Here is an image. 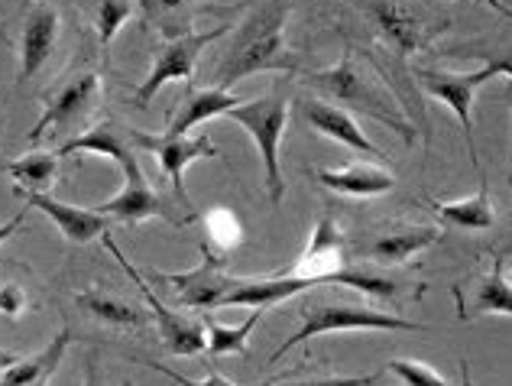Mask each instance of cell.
I'll return each mask as SVG.
<instances>
[{
  "mask_svg": "<svg viewBox=\"0 0 512 386\" xmlns=\"http://www.w3.org/2000/svg\"><path fill=\"white\" fill-rule=\"evenodd\" d=\"M101 241L107 244V250L117 257V263L124 266L127 276L137 283L140 296L146 299V305H150V315H153V325L159 328V338H163L166 351L175 354V357H195L198 351H205V328H201V322H195V318H185L179 309H166L163 299L156 296V292L150 289V279L143 276L140 266H133L124 254H120V247L111 234H104Z\"/></svg>",
  "mask_w": 512,
  "mask_h": 386,
  "instance_id": "52a82bcc",
  "label": "cell"
},
{
  "mask_svg": "<svg viewBox=\"0 0 512 386\" xmlns=\"http://www.w3.org/2000/svg\"><path fill=\"white\" fill-rule=\"evenodd\" d=\"M509 185H512V176H509Z\"/></svg>",
  "mask_w": 512,
  "mask_h": 386,
  "instance_id": "60d3db41",
  "label": "cell"
},
{
  "mask_svg": "<svg viewBox=\"0 0 512 386\" xmlns=\"http://www.w3.org/2000/svg\"><path fill=\"white\" fill-rule=\"evenodd\" d=\"M457 296V315L464 322H474L483 315H512V283L503 273V263L493 260V270L480 279L470 296H464L461 286H454Z\"/></svg>",
  "mask_w": 512,
  "mask_h": 386,
  "instance_id": "ffe728a7",
  "label": "cell"
},
{
  "mask_svg": "<svg viewBox=\"0 0 512 386\" xmlns=\"http://www.w3.org/2000/svg\"><path fill=\"white\" fill-rule=\"evenodd\" d=\"M509 273H512V263H509Z\"/></svg>",
  "mask_w": 512,
  "mask_h": 386,
  "instance_id": "ab89813d",
  "label": "cell"
},
{
  "mask_svg": "<svg viewBox=\"0 0 512 386\" xmlns=\"http://www.w3.org/2000/svg\"><path fill=\"white\" fill-rule=\"evenodd\" d=\"M435 208V215L441 221L454 224V228H464V231H490L496 224V211L490 205V189L487 182H480L477 195L464 198V202H428Z\"/></svg>",
  "mask_w": 512,
  "mask_h": 386,
  "instance_id": "cb8c5ba5",
  "label": "cell"
},
{
  "mask_svg": "<svg viewBox=\"0 0 512 386\" xmlns=\"http://www.w3.org/2000/svg\"><path fill=\"white\" fill-rule=\"evenodd\" d=\"M7 176L17 182V195L20 192H49L52 185L59 182V153H30L20 159H10L4 166Z\"/></svg>",
  "mask_w": 512,
  "mask_h": 386,
  "instance_id": "d4e9b609",
  "label": "cell"
},
{
  "mask_svg": "<svg viewBox=\"0 0 512 386\" xmlns=\"http://www.w3.org/2000/svg\"><path fill=\"white\" fill-rule=\"evenodd\" d=\"M412 75L419 78V85L425 95L444 101L448 108L457 114V121L464 124V137H467V153H470V163L480 166L477 159V143H474V121H470V111H474V98L477 91L496 78L500 72L493 65H483L477 72H461V75H451V72H435V69H412Z\"/></svg>",
  "mask_w": 512,
  "mask_h": 386,
  "instance_id": "30bf717a",
  "label": "cell"
},
{
  "mask_svg": "<svg viewBox=\"0 0 512 386\" xmlns=\"http://www.w3.org/2000/svg\"><path fill=\"white\" fill-rule=\"evenodd\" d=\"M289 10L292 0H263L247 13L218 62V88H234L260 72H295V56L286 46Z\"/></svg>",
  "mask_w": 512,
  "mask_h": 386,
  "instance_id": "7a4b0ae2",
  "label": "cell"
},
{
  "mask_svg": "<svg viewBox=\"0 0 512 386\" xmlns=\"http://www.w3.org/2000/svg\"><path fill=\"white\" fill-rule=\"evenodd\" d=\"M389 374L399 377L406 386H451L448 380H444L438 370H431L428 364H419V361H402V357H396V361H389Z\"/></svg>",
  "mask_w": 512,
  "mask_h": 386,
  "instance_id": "4dcf8cb0",
  "label": "cell"
},
{
  "mask_svg": "<svg viewBox=\"0 0 512 386\" xmlns=\"http://www.w3.org/2000/svg\"><path fill=\"white\" fill-rule=\"evenodd\" d=\"M302 117L315 133H321V137H328L334 143H344V146H350V150L376 159V163H383V159H386V153L380 150V146H376L367 133L360 130V124L354 121V114L338 108V104H331L325 98H305L302 101Z\"/></svg>",
  "mask_w": 512,
  "mask_h": 386,
  "instance_id": "5bb4252c",
  "label": "cell"
},
{
  "mask_svg": "<svg viewBox=\"0 0 512 386\" xmlns=\"http://www.w3.org/2000/svg\"><path fill=\"white\" fill-rule=\"evenodd\" d=\"M20 195H26V205L30 208H39L43 215H49V221L62 231L65 241L75 247L98 241V237H104L107 228H111V218L94 208H78L69 202H59V198H52L46 192H20Z\"/></svg>",
  "mask_w": 512,
  "mask_h": 386,
  "instance_id": "9a60e30c",
  "label": "cell"
},
{
  "mask_svg": "<svg viewBox=\"0 0 512 386\" xmlns=\"http://www.w3.org/2000/svg\"><path fill=\"white\" fill-rule=\"evenodd\" d=\"M133 146L146 150L159 159V169L166 172V179L172 182V198L175 205H182L188 218H198L192 208V198L185 192V169L195 163V159H214L218 156V146L208 137H192V133H182V137H172V133H143V130H130Z\"/></svg>",
  "mask_w": 512,
  "mask_h": 386,
  "instance_id": "5b68a950",
  "label": "cell"
},
{
  "mask_svg": "<svg viewBox=\"0 0 512 386\" xmlns=\"http://www.w3.org/2000/svg\"><path fill=\"white\" fill-rule=\"evenodd\" d=\"M20 224H23V215H13L10 221H4V224H0V244H4V241H10V237L20 231Z\"/></svg>",
  "mask_w": 512,
  "mask_h": 386,
  "instance_id": "d590c367",
  "label": "cell"
},
{
  "mask_svg": "<svg viewBox=\"0 0 512 386\" xmlns=\"http://www.w3.org/2000/svg\"><path fill=\"white\" fill-rule=\"evenodd\" d=\"M150 283H163L175 289L182 305L192 309H218V302L227 296V289L237 283V276L224 273V257L208 244L201 247V263L185 273H163V270H143Z\"/></svg>",
  "mask_w": 512,
  "mask_h": 386,
  "instance_id": "9c48e42d",
  "label": "cell"
},
{
  "mask_svg": "<svg viewBox=\"0 0 512 386\" xmlns=\"http://www.w3.org/2000/svg\"><path fill=\"white\" fill-rule=\"evenodd\" d=\"M263 312L266 309H250V315L240 325H234V328H227L221 322H214V318H208V322H205V331H208V354L211 357H224V354H240V357H244L247 354V341L253 335V328L260 325Z\"/></svg>",
  "mask_w": 512,
  "mask_h": 386,
  "instance_id": "83f0119b",
  "label": "cell"
},
{
  "mask_svg": "<svg viewBox=\"0 0 512 386\" xmlns=\"http://www.w3.org/2000/svg\"><path fill=\"white\" fill-rule=\"evenodd\" d=\"M17 361H20V354H13V351H4V348H0V374H4V370L13 367Z\"/></svg>",
  "mask_w": 512,
  "mask_h": 386,
  "instance_id": "8d00e7d4",
  "label": "cell"
},
{
  "mask_svg": "<svg viewBox=\"0 0 512 386\" xmlns=\"http://www.w3.org/2000/svg\"><path fill=\"white\" fill-rule=\"evenodd\" d=\"M318 182L328 185L331 192H341L350 198H373L396 185L393 172H386V166L380 163H350L344 169H318Z\"/></svg>",
  "mask_w": 512,
  "mask_h": 386,
  "instance_id": "7402d4cb",
  "label": "cell"
},
{
  "mask_svg": "<svg viewBox=\"0 0 512 386\" xmlns=\"http://www.w3.org/2000/svg\"><path fill=\"white\" fill-rule=\"evenodd\" d=\"M224 33H231V26H214V30H208V33H185V36L169 39V43H159L153 49L150 75H146V82L137 88L133 101H137L140 108H146V104L153 101V95L163 85H169V82H188V78L195 75L198 56L205 52V46L214 43V39H221Z\"/></svg>",
  "mask_w": 512,
  "mask_h": 386,
  "instance_id": "ba28073f",
  "label": "cell"
},
{
  "mask_svg": "<svg viewBox=\"0 0 512 386\" xmlns=\"http://www.w3.org/2000/svg\"><path fill=\"white\" fill-rule=\"evenodd\" d=\"M302 82L308 88H315L318 98L338 104L344 111H360L373 117V121H380L393 133H399L406 143L415 140L412 117H406V111H402V104L396 101L383 72L376 65H363V59H357L354 52H344V59L325 72L302 75Z\"/></svg>",
  "mask_w": 512,
  "mask_h": 386,
  "instance_id": "6da1fadb",
  "label": "cell"
},
{
  "mask_svg": "<svg viewBox=\"0 0 512 386\" xmlns=\"http://www.w3.org/2000/svg\"><path fill=\"white\" fill-rule=\"evenodd\" d=\"M85 386H101V380H98V370H94V364H88V374H85Z\"/></svg>",
  "mask_w": 512,
  "mask_h": 386,
  "instance_id": "f35d334b",
  "label": "cell"
},
{
  "mask_svg": "<svg viewBox=\"0 0 512 386\" xmlns=\"http://www.w3.org/2000/svg\"><path fill=\"white\" fill-rule=\"evenodd\" d=\"M224 117L250 133V140L256 143V153L263 159L266 195H269V202L279 205L282 195H286V182H282V166H279V143H282V133H286V124H289L286 88L273 85L269 95L240 101L237 108H231Z\"/></svg>",
  "mask_w": 512,
  "mask_h": 386,
  "instance_id": "3957f363",
  "label": "cell"
},
{
  "mask_svg": "<svg viewBox=\"0 0 512 386\" xmlns=\"http://www.w3.org/2000/svg\"><path fill=\"white\" fill-rule=\"evenodd\" d=\"M101 91H104L101 72L85 69V72L69 75L46 98V108L39 114L36 127L26 133V143H36L43 137H52V133H59V130H69L75 124L88 121V114L94 111V104L101 98Z\"/></svg>",
  "mask_w": 512,
  "mask_h": 386,
  "instance_id": "8992f818",
  "label": "cell"
},
{
  "mask_svg": "<svg viewBox=\"0 0 512 386\" xmlns=\"http://www.w3.org/2000/svg\"><path fill=\"white\" fill-rule=\"evenodd\" d=\"M487 65H493L500 75H509L512 78V52H493V56H483Z\"/></svg>",
  "mask_w": 512,
  "mask_h": 386,
  "instance_id": "e575fe53",
  "label": "cell"
},
{
  "mask_svg": "<svg viewBox=\"0 0 512 386\" xmlns=\"http://www.w3.org/2000/svg\"><path fill=\"white\" fill-rule=\"evenodd\" d=\"M240 98H234L227 88H192L188 95L182 98L179 111H175L169 117V127L166 133H172V137H182V133H192L198 124L205 121H218V117H224L231 108H237Z\"/></svg>",
  "mask_w": 512,
  "mask_h": 386,
  "instance_id": "44dd1931",
  "label": "cell"
},
{
  "mask_svg": "<svg viewBox=\"0 0 512 386\" xmlns=\"http://www.w3.org/2000/svg\"><path fill=\"white\" fill-rule=\"evenodd\" d=\"M75 299L91 318H98V322L111 325V328H146L150 325V315L117 296H104V292H78Z\"/></svg>",
  "mask_w": 512,
  "mask_h": 386,
  "instance_id": "484cf974",
  "label": "cell"
},
{
  "mask_svg": "<svg viewBox=\"0 0 512 386\" xmlns=\"http://www.w3.org/2000/svg\"><path fill=\"white\" fill-rule=\"evenodd\" d=\"M341 331H428L419 322H406L393 312H376L370 305H344V302H312L308 309L302 312V325L295 328V335L286 338L269 357V364L282 361L292 348H299L308 338H318V335H341Z\"/></svg>",
  "mask_w": 512,
  "mask_h": 386,
  "instance_id": "277c9868",
  "label": "cell"
},
{
  "mask_svg": "<svg viewBox=\"0 0 512 386\" xmlns=\"http://www.w3.org/2000/svg\"><path fill=\"white\" fill-rule=\"evenodd\" d=\"M69 344H72V331L62 328L43 351H36L30 357H20L17 364L7 367L4 374H0V377H4V380H0V386H43L52 374H56V367L62 364Z\"/></svg>",
  "mask_w": 512,
  "mask_h": 386,
  "instance_id": "603a6c76",
  "label": "cell"
},
{
  "mask_svg": "<svg viewBox=\"0 0 512 386\" xmlns=\"http://www.w3.org/2000/svg\"><path fill=\"white\" fill-rule=\"evenodd\" d=\"M441 241V228H422V224H399V228H389L383 234L370 237L367 244L357 247L360 257H367L380 266H396L415 257L419 250L431 247Z\"/></svg>",
  "mask_w": 512,
  "mask_h": 386,
  "instance_id": "d6986e66",
  "label": "cell"
},
{
  "mask_svg": "<svg viewBox=\"0 0 512 386\" xmlns=\"http://www.w3.org/2000/svg\"><path fill=\"white\" fill-rule=\"evenodd\" d=\"M59 156H72V153H98V156H107L114 159V163L124 169V176H130V172H140V150L133 146V137L130 130H124L117 121H104L98 127H91L85 133H78V137H72L69 143H62Z\"/></svg>",
  "mask_w": 512,
  "mask_h": 386,
  "instance_id": "e0dca14e",
  "label": "cell"
},
{
  "mask_svg": "<svg viewBox=\"0 0 512 386\" xmlns=\"http://www.w3.org/2000/svg\"><path fill=\"white\" fill-rule=\"evenodd\" d=\"M59 10L43 0H26L23 4V33H20V75L17 82L30 78L52 59L59 43Z\"/></svg>",
  "mask_w": 512,
  "mask_h": 386,
  "instance_id": "4fadbf2b",
  "label": "cell"
},
{
  "mask_svg": "<svg viewBox=\"0 0 512 386\" xmlns=\"http://www.w3.org/2000/svg\"><path fill=\"white\" fill-rule=\"evenodd\" d=\"M266 386H380V374H370V377H315V380H289V383H266Z\"/></svg>",
  "mask_w": 512,
  "mask_h": 386,
  "instance_id": "1f68e13d",
  "label": "cell"
},
{
  "mask_svg": "<svg viewBox=\"0 0 512 386\" xmlns=\"http://www.w3.org/2000/svg\"><path fill=\"white\" fill-rule=\"evenodd\" d=\"M344 270V237L338 231L331 215H325L315 224V234H312V244H308L305 254L295 260L289 270H279L286 276H305V279H318L321 286L328 283L331 273Z\"/></svg>",
  "mask_w": 512,
  "mask_h": 386,
  "instance_id": "ac0fdd59",
  "label": "cell"
},
{
  "mask_svg": "<svg viewBox=\"0 0 512 386\" xmlns=\"http://www.w3.org/2000/svg\"><path fill=\"white\" fill-rule=\"evenodd\" d=\"M195 0H140V10L146 17V26H156L166 39L185 36L192 23Z\"/></svg>",
  "mask_w": 512,
  "mask_h": 386,
  "instance_id": "f1b7e54d",
  "label": "cell"
},
{
  "mask_svg": "<svg viewBox=\"0 0 512 386\" xmlns=\"http://www.w3.org/2000/svg\"><path fill=\"white\" fill-rule=\"evenodd\" d=\"M328 283L357 289V292H363V296L383 299V302H393V305H399L402 299H406V289H402L399 279L389 276V273H363V270H347V266H344V270L328 276Z\"/></svg>",
  "mask_w": 512,
  "mask_h": 386,
  "instance_id": "4316f807",
  "label": "cell"
},
{
  "mask_svg": "<svg viewBox=\"0 0 512 386\" xmlns=\"http://www.w3.org/2000/svg\"><path fill=\"white\" fill-rule=\"evenodd\" d=\"M480 4H487V7H493V10H500L503 13V17H512V10L503 4V0H480Z\"/></svg>",
  "mask_w": 512,
  "mask_h": 386,
  "instance_id": "74e56055",
  "label": "cell"
},
{
  "mask_svg": "<svg viewBox=\"0 0 512 386\" xmlns=\"http://www.w3.org/2000/svg\"><path fill=\"white\" fill-rule=\"evenodd\" d=\"M94 211H101V215L114 218L120 224H140L146 218H166L169 224H188L185 215H179V208H172L163 195H159L150 179L140 172H130V176H124V189H120L114 198H107V202H101Z\"/></svg>",
  "mask_w": 512,
  "mask_h": 386,
  "instance_id": "7c38bea8",
  "label": "cell"
},
{
  "mask_svg": "<svg viewBox=\"0 0 512 386\" xmlns=\"http://www.w3.org/2000/svg\"><path fill=\"white\" fill-rule=\"evenodd\" d=\"M124 386H133V383H124Z\"/></svg>",
  "mask_w": 512,
  "mask_h": 386,
  "instance_id": "b9f144b4",
  "label": "cell"
},
{
  "mask_svg": "<svg viewBox=\"0 0 512 386\" xmlns=\"http://www.w3.org/2000/svg\"><path fill=\"white\" fill-rule=\"evenodd\" d=\"M315 286H321L318 279L286 276V273H273L263 279H237V283L227 289V296L218 302V309H237V305H247V309H269V305L295 299Z\"/></svg>",
  "mask_w": 512,
  "mask_h": 386,
  "instance_id": "2e32d148",
  "label": "cell"
},
{
  "mask_svg": "<svg viewBox=\"0 0 512 386\" xmlns=\"http://www.w3.org/2000/svg\"><path fill=\"white\" fill-rule=\"evenodd\" d=\"M370 20L383 43L393 46L399 56L425 49L448 26V20H431L422 7H409L402 0H376L370 7Z\"/></svg>",
  "mask_w": 512,
  "mask_h": 386,
  "instance_id": "8fae6325",
  "label": "cell"
},
{
  "mask_svg": "<svg viewBox=\"0 0 512 386\" xmlns=\"http://www.w3.org/2000/svg\"><path fill=\"white\" fill-rule=\"evenodd\" d=\"M26 312V292L17 283H4L0 286V315L17 318Z\"/></svg>",
  "mask_w": 512,
  "mask_h": 386,
  "instance_id": "d6a6232c",
  "label": "cell"
},
{
  "mask_svg": "<svg viewBox=\"0 0 512 386\" xmlns=\"http://www.w3.org/2000/svg\"><path fill=\"white\" fill-rule=\"evenodd\" d=\"M205 237L211 250H221V254H231L234 247L244 241V228L231 208H211L205 215Z\"/></svg>",
  "mask_w": 512,
  "mask_h": 386,
  "instance_id": "f546056e",
  "label": "cell"
},
{
  "mask_svg": "<svg viewBox=\"0 0 512 386\" xmlns=\"http://www.w3.org/2000/svg\"><path fill=\"white\" fill-rule=\"evenodd\" d=\"M43 386H46V383H43Z\"/></svg>",
  "mask_w": 512,
  "mask_h": 386,
  "instance_id": "7bdbcfd3",
  "label": "cell"
},
{
  "mask_svg": "<svg viewBox=\"0 0 512 386\" xmlns=\"http://www.w3.org/2000/svg\"><path fill=\"white\" fill-rule=\"evenodd\" d=\"M140 364H146V367H153L156 374H163V377H169L172 383H179V386H234V383H227L221 374H208V380H188V377H182V374H175V370H169V367H163V364H156V361H146V357H140Z\"/></svg>",
  "mask_w": 512,
  "mask_h": 386,
  "instance_id": "836d02e7",
  "label": "cell"
}]
</instances>
